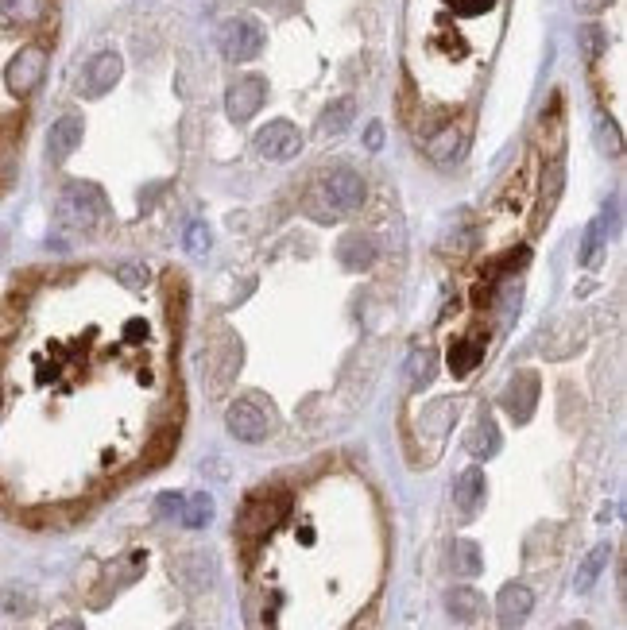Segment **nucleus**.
I'll list each match as a JSON object with an SVG mask.
<instances>
[{"instance_id": "f257e3e1", "label": "nucleus", "mask_w": 627, "mask_h": 630, "mask_svg": "<svg viewBox=\"0 0 627 630\" xmlns=\"http://www.w3.org/2000/svg\"><path fill=\"white\" fill-rule=\"evenodd\" d=\"M101 217H105V194H101L93 182H70L59 194V205H55L59 229L93 232Z\"/></svg>"}, {"instance_id": "f03ea898", "label": "nucleus", "mask_w": 627, "mask_h": 630, "mask_svg": "<svg viewBox=\"0 0 627 630\" xmlns=\"http://www.w3.org/2000/svg\"><path fill=\"white\" fill-rule=\"evenodd\" d=\"M287 507H291V499L283 491H260V495H252L244 503V511L237 518V530L244 538H264L268 530H275L283 522Z\"/></svg>"}, {"instance_id": "7ed1b4c3", "label": "nucleus", "mask_w": 627, "mask_h": 630, "mask_svg": "<svg viewBox=\"0 0 627 630\" xmlns=\"http://www.w3.org/2000/svg\"><path fill=\"white\" fill-rule=\"evenodd\" d=\"M225 426L244 445H260L275 430V418H271V410L260 399H237L225 410Z\"/></svg>"}, {"instance_id": "20e7f679", "label": "nucleus", "mask_w": 627, "mask_h": 630, "mask_svg": "<svg viewBox=\"0 0 627 630\" xmlns=\"http://www.w3.org/2000/svg\"><path fill=\"white\" fill-rule=\"evenodd\" d=\"M43 74H47V47L43 43H28V47H20L12 62H8V70H4V82H8V93L12 97H31L39 82H43Z\"/></svg>"}, {"instance_id": "39448f33", "label": "nucleus", "mask_w": 627, "mask_h": 630, "mask_svg": "<svg viewBox=\"0 0 627 630\" xmlns=\"http://www.w3.org/2000/svg\"><path fill=\"white\" fill-rule=\"evenodd\" d=\"M217 47L229 62H248L264 51V28L248 16H237V20H225L221 31H217Z\"/></svg>"}, {"instance_id": "423d86ee", "label": "nucleus", "mask_w": 627, "mask_h": 630, "mask_svg": "<svg viewBox=\"0 0 627 630\" xmlns=\"http://www.w3.org/2000/svg\"><path fill=\"white\" fill-rule=\"evenodd\" d=\"M256 151L271 159V163H283V159H295L302 151V132L291 120H271L256 132Z\"/></svg>"}, {"instance_id": "0eeeda50", "label": "nucleus", "mask_w": 627, "mask_h": 630, "mask_svg": "<svg viewBox=\"0 0 627 630\" xmlns=\"http://www.w3.org/2000/svg\"><path fill=\"white\" fill-rule=\"evenodd\" d=\"M264 97H268L264 78H256V74H252V78H237V82L229 86V93H225V113H229V120L244 124V120H252V116L260 113Z\"/></svg>"}, {"instance_id": "6e6552de", "label": "nucleus", "mask_w": 627, "mask_h": 630, "mask_svg": "<svg viewBox=\"0 0 627 630\" xmlns=\"http://www.w3.org/2000/svg\"><path fill=\"white\" fill-rule=\"evenodd\" d=\"M504 410L511 414V422H531L535 414V402H538V375L535 372H515L511 383L504 387Z\"/></svg>"}, {"instance_id": "1a4fd4ad", "label": "nucleus", "mask_w": 627, "mask_h": 630, "mask_svg": "<svg viewBox=\"0 0 627 630\" xmlns=\"http://www.w3.org/2000/svg\"><path fill=\"white\" fill-rule=\"evenodd\" d=\"M82 132H86V124H82V116L78 113L59 116V120L51 124V132H47V159H51V163L70 159L74 147L82 144Z\"/></svg>"}, {"instance_id": "9d476101", "label": "nucleus", "mask_w": 627, "mask_h": 630, "mask_svg": "<svg viewBox=\"0 0 627 630\" xmlns=\"http://www.w3.org/2000/svg\"><path fill=\"white\" fill-rule=\"evenodd\" d=\"M318 186H322L326 198L337 205V213H349V209H357L360 201H364V178H360L357 171H333L326 174Z\"/></svg>"}, {"instance_id": "9b49d317", "label": "nucleus", "mask_w": 627, "mask_h": 630, "mask_svg": "<svg viewBox=\"0 0 627 630\" xmlns=\"http://www.w3.org/2000/svg\"><path fill=\"white\" fill-rule=\"evenodd\" d=\"M120 78V55L117 51H101V55L90 58L86 74H82V93L86 97H105L109 89L117 86Z\"/></svg>"}, {"instance_id": "f8f14e48", "label": "nucleus", "mask_w": 627, "mask_h": 630, "mask_svg": "<svg viewBox=\"0 0 627 630\" xmlns=\"http://www.w3.org/2000/svg\"><path fill=\"white\" fill-rule=\"evenodd\" d=\"M535 607V596L527 584H504L500 588V600H496V615H500V627H519Z\"/></svg>"}, {"instance_id": "ddd939ff", "label": "nucleus", "mask_w": 627, "mask_h": 630, "mask_svg": "<svg viewBox=\"0 0 627 630\" xmlns=\"http://www.w3.org/2000/svg\"><path fill=\"white\" fill-rule=\"evenodd\" d=\"M484 491H488L484 472H480V468H465V472L457 476V484H453V503H457V511L465 518H473L480 511V503H484Z\"/></svg>"}, {"instance_id": "4468645a", "label": "nucleus", "mask_w": 627, "mask_h": 630, "mask_svg": "<svg viewBox=\"0 0 627 630\" xmlns=\"http://www.w3.org/2000/svg\"><path fill=\"white\" fill-rule=\"evenodd\" d=\"M376 256H380V248H376V240L364 236V232H349V236H341V244H337V259H341V267H349V271L372 267Z\"/></svg>"}, {"instance_id": "2eb2a0df", "label": "nucleus", "mask_w": 627, "mask_h": 630, "mask_svg": "<svg viewBox=\"0 0 627 630\" xmlns=\"http://www.w3.org/2000/svg\"><path fill=\"white\" fill-rule=\"evenodd\" d=\"M426 155H430V163H438V167H449L457 155H461V147H465V132L457 128V124H442L438 132H430L426 136Z\"/></svg>"}, {"instance_id": "dca6fc26", "label": "nucleus", "mask_w": 627, "mask_h": 630, "mask_svg": "<svg viewBox=\"0 0 627 630\" xmlns=\"http://www.w3.org/2000/svg\"><path fill=\"white\" fill-rule=\"evenodd\" d=\"M51 16V0H0V20L12 28H35Z\"/></svg>"}, {"instance_id": "f3484780", "label": "nucleus", "mask_w": 627, "mask_h": 630, "mask_svg": "<svg viewBox=\"0 0 627 630\" xmlns=\"http://www.w3.org/2000/svg\"><path fill=\"white\" fill-rule=\"evenodd\" d=\"M175 573L186 584V592H202L213 584V561H209V553H186L175 565Z\"/></svg>"}, {"instance_id": "a211bd4d", "label": "nucleus", "mask_w": 627, "mask_h": 630, "mask_svg": "<svg viewBox=\"0 0 627 630\" xmlns=\"http://www.w3.org/2000/svg\"><path fill=\"white\" fill-rule=\"evenodd\" d=\"M608 557H612V545L600 542L589 549V557L577 565V576H573V588L577 592H593V584L600 580V573H604V565H608Z\"/></svg>"}, {"instance_id": "6ab92c4d", "label": "nucleus", "mask_w": 627, "mask_h": 630, "mask_svg": "<svg viewBox=\"0 0 627 630\" xmlns=\"http://www.w3.org/2000/svg\"><path fill=\"white\" fill-rule=\"evenodd\" d=\"M484 360V341L480 337H461V341L449 344V372L453 375H469Z\"/></svg>"}, {"instance_id": "aec40b11", "label": "nucleus", "mask_w": 627, "mask_h": 630, "mask_svg": "<svg viewBox=\"0 0 627 630\" xmlns=\"http://www.w3.org/2000/svg\"><path fill=\"white\" fill-rule=\"evenodd\" d=\"M446 607L453 619H461V623H473V619H480V611H484V596H480L477 588H449L446 596Z\"/></svg>"}, {"instance_id": "412c9836", "label": "nucleus", "mask_w": 627, "mask_h": 630, "mask_svg": "<svg viewBox=\"0 0 627 630\" xmlns=\"http://www.w3.org/2000/svg\"><path fill=\"white\" fill-rule=\"evenodd\" d=\"M465 449L473 453V457L480 460H488V457H496L500 453V430H496V422L484 414L477 422V430L469 433V441H465Z\"/></svg>"}, {"instance_id": "4be33fe9", "label": "nucleus", "mask_w": 627, "mask_h": 630, "mask_svg": "<svg viewBox=\"0 0 627 630\" xmlns=\"http://www.w3.org/2000/svg\"><path fill=\"white\" fill-rule=\"evenodd\" d=\"M182 526H190V530H202L213 522V495L206 491H198V495H186L182 499Z\"/></svg>"}, {"instance_id": "5701e85b", "label": "nucleus", "mask_w": 627, "mask_h": 630, "mask_svg": "<svg viewBox=\"0 0 627 630\" xmlns=\"http://www.w3.org/2000/svg\"><path fill=\"white\" fill-rule=\"evenodd\" d=\"M353 116H357V101H353V97L333 101L326 113H322V132H326V136H341V132L353 124Z\"/></svg>"}, {"instance_id": "b1692460", "label": "nucleus", "mask_w": 627, "mask_h": 630, "mask_svg": "<svg viewBox=\"0 0 627 630\" xmlns=\"http://www.w3.org/2000/svg\"><path fill=\"white\" fill-rule=\"evenodd\" d=\"M480 569H484L480 545H477V542H469V538L453 542V573H457V576H477Z\"/></svg>"}, {"instance_id": "393cba45", "label": "nucleus", "mask_w": 627, "mask_h": 630, "mask_svg": "<svg viewBox=\"0 0 627 630\" xmlns=\"http://www.w3.org/2000/svg\"><path fill=\"white\" fill-rule=\"evenodd\" d=\"M302 209H306V217H314L318 225H333V221H341L337 205L326 198V190H322V186H314V190L306 194V205H302Z\"/></svg>"}, {"instance_id": "a878e982", "label": "nucleus", "mask_w": 627, "mask_h": 630, "mask_svg": "<svg viewBox=\"0 0 627 630\" xmlns=\"http://www.w3.org/2000/svg\"><path fill=\"white\" fill-rule=\"evenodd\" d=\"M434 379V352L422 344L411 352V387H426Z\"/></svg>"}, {"instance_id": "bb28decb", "label": "nucleus", "mask_w": 627, "mask_h": 630, "mask_svg": "<svg viewBox=\"0 0 627 630\" xmlns=\"http://www.w3.org/2000/svg\"><path fill=\"white\" fill-rule=\"evenodd\" d=\"M31 592L28 588H20V584H8V588H0V607L8 611V615H28L31 611Z\"/></svg>"}, {"instance_id": "cd10ccee", "label": "nucleus", "mask_w": 627, "mask_h": 630, "mask_svg": "<svg viewBox=\"0 0 627 630\" xmlns=\"http://www.w3.org/2000/svg\"><path fill=\"white\" fill-rule=\"evenodd\" d=\"M148 279H151V271L144 267V263H124V267H117V283H120V287L140 290V287H148Z\"/></svg>"}, {"instance_id": "c85d7f7f", "label": "nucleus", "mask_w": 627, "mask_h": 630, "mask_svg": "<svg viewBox=\"0 0 627 630\" xmlns=\"http://www.w3.org/2000/svg\"><path fill=\"white\" fill-rule=\"evenodd\" d=\"M600 244H604V236H600V221H593V225L585 229V240H581V252H577V263H581V267H589V263L597 259Z\"/></svg>"}, {"instance_id": "c756f323", "label": "nucleus", "mask_w": 627, "mask_h": 630, "mask_svg": "<svg viewBox=\"0 0 627 630\" xmlns=\"http://www.w3.org/2000/svg\"><path fill=\"white\" fill-rule=\"evenodd\" d=\"M449 8L457 12V16H469V20H477V16H488L492 8H496V0H446Z\"/></svg>"}, {"instance_id": "7c9ffc66", "label": "nucleus", "mask_w": 627, "mask_h": 630, "mask_svg": "<svg viewBox=\"0 0 627 630\" xmlns=\"http://www.w3.org/2000/svg\"><path fill=\"white\" fill-rule=\"evenodd\" d=\"M182 244H186V252H190V256L202 259L209 252V229H206V225H190Z\"/></svg>"}, {"instance_id": "2f4dec72", "label": "nucleus", "mask_w": 627, "mask_h": 630, "mask_svg": "<svg viewBox=\"0 0 627 630\" xmlns=\"http://www.w3.org/2000/svg\"><path fill=\"white\" fill-rule=\"evenodd\" d=\"M182 499H186V495H179V491H163V495L155 499V511H159L163 518H179L182 515Z\"/></svg>"}, {"instance_id": "473e14b6", "label": "nucleus", "mask_w": 627, "mask_h": 630, "mask_svg": "<svg viewBox=\"0 0 627 630\" xmlns=\"http://www.w3.org/2000/svg\"><path fill=\"white\" fill-rule=\"evenodd\" d=\"M581 47H585L589 58H597L600 51H604V31H600L597 24H585V28H581Z\"/></svg>"}, {"instance_id": "72a5a7b5", "label": "nucleus", "mask_w": 627, "mask_h": 630, "mask_svg": "<svg viewBox=\"0 0 627 630\" xmlns=\"http://www.w3.org/2000/svg\"><path fill=\"white\" fill-rule=\"evenodd\" d=\"M364 140H368V147L376 151V147L384 144V128H380V124H368V136H364Z\"/></svg>"}, {"instance_id": "f704fd0d", "label": "nucleus", "mask_w": 627, "mask_h": 630, "mask_svg": "<svg viewBox=\"0 0 627 630\" xmlns=\"http://www.w3.org/2000/svg\"><path fill=\"white\" fill-rule=\"evenodd\" d=\"M604 4H608V0H577L581 12H597V8H604Z\"/></svg>"}, {"instance_id": "c9c22d12", "label": "nucleus", "mask_w": 627, "mask_h": 630, "mask_svg": "<svg viewBox=\"0 0 627 630\" xmlns=\"http://www.w3.org/2000/svg\"><path fill=\"white\" fill-rule=\"evenodd\" d=\"M51 630H82V623H78V619H62V623H55Z\"/></svg>"}, {"instance_id": "e433bc0d", "label": "nucleus", "mask_w": 627, "mask_h": 630, "mask_svg": "<svg viewBox=\"0 0 627 630\" xmlns=\"http://www.w3.org/2000/svg\"><path fill=\"white\" fill-rule=\"evenodd\" d=\"M0 263H4V236H0Z\"/></svg>"}, {"instance_id": "4c0bfd02", "label": "nucleus", "mask_w": 627, "mask_h": 630, "mask_svg": "<svg viewBox=\"0 0 627 630\" xmlns=\"http://www.w3.org/2000/svg\"><path fill=\"white\" fill-rule=\"evenodd\" d=\"M569 630H589V627H585V623H577V627H569Z\"/></svg>"}, {"instance_id": "58836bf2", "label": "nucleus", "mask_w": 627, "mask_h": 630, "mask_svg": "<svg viewBox=\"0 0 627 630\" xmlns=\"http://www.w3.org/2000/svg\"><path fill=\"white\" fill-rule=\"evenodd\" d=\"M179 630H186V627H179Z\"/></svg>"}]
</instances>
